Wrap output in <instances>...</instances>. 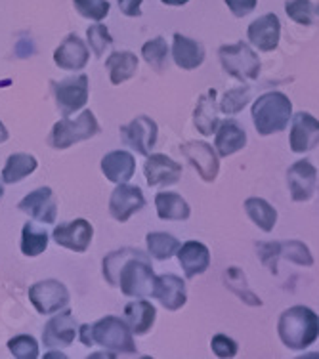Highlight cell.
Instances as JSON below:
<instances>
[{
	"label": "cell",
	"mask_w": 319,
	"mask_h": 359,
	"mask_svg": "<svg viewBox=\"0 0 319 359\" xmlns=\"http://www.w3.org/2000/svg\"><path fill=\"white\" fill-rule=\"evenodd\" d=\"M279 339L291 350H306L319 337V318L306 306H292L281 313L278 323Z\"/></svg>",
	"instance_id": "obj_1"
},
{
	"label": "cell",
	"mask_w": 319,
	"mask_h": 359,
	"mask_svg": "<svg viewBox=\"0 0 319 359\" xmlns=\"http://www.w3.org/2000/svg\"><path fill=\"white\" fill-rule=\"evenodd\" d=\"M291 118L292 104L283 92H268L252 104V123L260 136L285 130Z\"/></svg>",
	"instance_id": "obj_2"
},
{
	"label": "cell",
	"mask_w": 319,
	"mask_h": 359,
	"mask_svg": "<svg viewBox=\"0 0 319 359\" xmlns=\"http://www.w3.org/2000/svg\"><path fill=\"white\" fill-rule=\"evenodd\" d=\"M97 132H100V125H97L96 115L90 109H86L79 117H65L56 123L50 132L48 142L54 149H67L79 142L94 138Z\"/></svg>",
	"instance_id": "obj_3"
},
{
	"label": "cell",
	"mask_w": 319,
	"mask_h": 359,
	"mask_svg": "<svg viewBox=\"0 0 319 359\" xmlns=\"http://www.w3.org/2000/svg\"><path fill=\"white\" fill-rule=\"evenodd\" d=\"M153 283H155V273H153L149 258L147 255H140L126 260L118 273L117 287H121L123 294L126 297L144 298L151 294Z\"/></svg>",
	"instance_id": "obj_4"
},
{
	"label": "cell",
	"mask_w": 319,
	"mask_h": 359,
	"mask_svg": "<svg viewBox=\"0 0 319 359\" xmlns=\"http://www.w3.org/2000/svg\"><path fill=\"white\" fill-rule=\"evenodd\" d=\"M224 71L228 75L236 76L237 81H254L260 75V60L254 50L247 42L226 44L218 50Z\"/></svg>",
	"instance_id": "obj_5"
},
{
	"label": "cell",
	"mask_w": 319,
	"mask_h": 359,
	"mask_svg": "<svg viewBox=\"0 0 319 359\" xmlns=\"http://www.w3.org/2000/svg\"><path fill=\"white\" fill-rule=\"evenodd\" d=\"M132 329L126 321L107 316L92 325L94 342L105 350H113L115 353H136V344L132 339Z\"/></svg>",
	"instance_id": "obj_6"
},
{
	"label": "cell",
	"mask_w": 319,
	"mask_h": 359,
	"mask_svg": "<svg viewBox=\"0 0 319 359\" xmlns=\"http://www.w3.org/2000/svg\"><path fill=\"white\" fill-rule=\"evenodd\" d=\"M29 300L42 316H52L69 304V290L62 281L44 279L29 289Z\"/></svg>",
	"instance_id": "obj_7"
},
{
	"label": "cell",
	"mask_w": 319,
	"mask_h": 359,
	"mask_svg": "<svg viewBox=\"0 0 319 359\" xmlns=\"http://www.w3.org/2000/svg\"><path fill=\"white\" fill-rule=\"evenodd\" d=\"M52 84H54V94H56V104L63 117H69L71 113L84 107V104L88 102L90 86H88L86 75L69 76Z\"/></svg>",
	"instance_id": "obj_8"
},
{
	"label": "cell",
	"mask_w": 319,
	"mask_h": 359,
	"mask_svg": "<svg viewBox=\"0 0 319 359\" xmlns=\"http://www.w3.org/2000/svg\"><path fill=\"white\" fill-rule=\"evenodd\" d=\"M157 136H159L157 123L149 117H144V115L136 117L126 126H121L123 144L132 147L140 155H146V157L153 149V145L157 144Z\"/></svg>",
	"instance_id": "obj_9"
},
{
	"label": "cell",
	"mask_w": 319,
	"mask_h": 359,
	"mask_svg": "<svg viewBox=\"0 0 319 359\" xmlns=\"http://www.w3.org/2000/svg\"><path fill=\"white\" fill-rule=\"evenodd\" d=\"M144 207H146V197H144L140 187L118 184L113 189L111 199H109V212L121 224L130 220V216L140 212Z\"/></svg>",
	"instance_id": "obj_10"
},
{
	"label": "cell",
	"mask_w": 319,
	"mask_h": 359,
	"mask_svg": "<svg viewBox=\"0 0 319 359\" xmlns=\"http://www.w3.org/2000/svg\"><path fill=\"white\" fill-rule=\"evenodd\" d=\"M318 184V168L308 159L297 161L287 170V186L291 191V199L297 203L308 201L315 191Z\"/></svg>",
	"instance_id": "obj_11"
},
{
	"label": "cell",
	"mask_w": 319,
	"mask_h": 359,
	"mask_svg": "<svg viewBox=\"0 0 319 359\" xmlns=\"http://www.w3.org/2000/svg\"><path fill=\"white\" fill-rule=\"evenodd\" d=\"M92 235H94L92 224L83 220V218L67 222V224H60L52 231L54 241L60 247H65V249L73 250V252H84L88 249L92 243Z\"/></svg>",
	"instance_id": "obj_12"
},
{
	"label": "cell",
	"mask_w": 319,
	"mask_h": 359,
	"mask_svg": "<svg viewBox=\"0 0 319 359\" xmlns=\"http://www.w3.org/2000/svg\"><path fill=\"white\" fill-rule=\"evenodd\" d=\"M18 208L23 215H29L33 220H39L42 224H54L56 222L57 203L50 187H39L33 194L23 197Z\"/></svg>",
	"instance_id": "obj_13"
},
{
	"label": "cell",
	"mask_w": 319,
	"mask_h": 359,
	"mask_svg": "<svg viewBox=\"0 0 319 359\" xmlns=\"http://www.w3.org/2000/svg\"><path fill=\"white\" fill-rule=\"evenodd\" d=\"M182 153L205 182H215L220 170V163L212 145H208L207 142H188L182 145Z\"/></svg>",
	"instance_id": "obj_14"
},
{
	"label": "cell",
	"mask_w": 319,
	"mask_h": 359,
	"mask_svg": "<svg viewBox=\"0 0 319 359\" xmlns=\"http://www.w3.org/2000/svg\"><path fill=\"white\" fill-rule=\"evenodd\" d=\"M151 297L155 300H159L161 306L167 308V310H180L182 306L186 304V300H188L186 281L180 279L178 276H172V273H165V276L155 277Z\"/></svg>",
	"instance_id": "obj_15"
},
{
	"label": "cell",
	"mask_w": 319,
	"mask_h": 359,
	"mask_svg": "<svg viewBox=\"0 0 319 359\" xmlns=\"http://www.w3.org/2000/svg\"><path fill=\"white\" fill-rule=\"evenodd\" d=\"M291 149L294 153L312 151L319 144V121L310 113L300 111L291 118Z\"/></svg>",
	"instance_id": "obj_16"
},
{
	"label": "cell",
	"mask_w": 319,
	"mask_h": 359,
	"mask_svg": "<svg viewBox=\"0 0 319 359\" xmlns=\"http://www.w3.org/2000/svg\"><path fill=\"white\" fill-rule=\"evenodd\" d=\"M76 321L73 311L65 310L50 319L44 332H42V342L46 348H65L69 346L76 337Z\"/></svg>",
	"instance_id": "obj_17"
},
{
	"label": "cell",
	"mask_w": 319,
	"mask_h": 359,
	"mask_svg": "<svg viewBox=\"0 0 319 359\" xmlns=\"http://www.w3.org/2000/svg\"><path fill=\"white\" fill-rule=\"evenodd\" d=\"M144 172H146L149 186H174V184H178L182 176V165L163 153H155V155L147 157Z\"/></svg>",
	"instance_id": "obj_18"
},
{
	"label": "cell",
	"mask_w": 319,
	"mask_h": 359,
	"mask_svg": "<svg viewBox=\"0 0 319 359\" xmlns=\"http://www.w3.org/2000/svg\"><path fill=\"white\" fill-rule=\"evenodd\" d=\"M279 35H281V21L276 14H266L249 25L247 36L252 46L260 52H271L278 48Z\"/></svg>",
	"instance_id": "obj_19"
},
{
	"label": "cell",
	"mask_w": 319,
	"mask_h": 359,
	"mask_svg": "<svg viewBox=\"0 0 319 359\" xmlns=\"http://www.w3.org/2000/svg\"><path fill=\"white\" fill-rule=\"evenodd\" d=\"M88 57H90V52L86 48V44L76 35L65 36V41L54 52V63L60 69L65 71L84 69L86 63H88Z\"/></svg>",
	"instance_id": "obj_20"
},
{
	"label": "cell",
	"mask_w": 319,
	"mask_h": 359,
	"mask_svg": "<svg viewBox=\"0 0 319 359\" xmlns=\"http://www.w3.org/2000/svg\"><path fill=\"white\" fill-rule=\"evenodd\" d=\"M178 260L184 269V273L188 279L201 276L210 266V252H208L207 245L199 241H188L180 245L178 249Z\"/></svg>",
	"instance_id": "obj_21"
},
{
	"label": "cell",
	"mask_w": 319,
	"mask_h": 359,
	"mask_svg": "<svg viewBox=\"0 0 319 359\" xmlns=\"http://www.w3.org/2000/svg\"><path fill=\"white\" fill-rule=\"evenodd\" d=\"M247 144V132L245 128L239 126L237 121L228 118L218 125L216 128V138H215V147L220 157H229L233 153L241 151Z\"/></svg>",
	"instance_id": "obj_22"
},
{
	"label": "cell",
	"mask_w": 319,
	"mask_h": 359,
	"mask_svg": "<svg viewBox=\"0 0 319 359\" xmlns=\"http://www.w3.org/2000/svg\"><path fill=\"white\" fill-rule=\"evenodd\" d=\"M102 172L113 184H126L136 172V161L128 151H111L102 159Z\"/></svg>",
	"instance_id": "obj_23"
},
{
	"label": "cell",
	"mask_w": 319,
	"mask_h": 359,
	"mask_svg": "<svg viewBox=\"0 0 319 359\" xmlns=\"http://www.w3.org/2000/svg\"><path fill=\"white\" fill-rule=\"evenodd\" d=\"M172 57L176 65L184 71L197 69L205 62V48L201 42L188 39V36L176 33L172 44Z\"/></svg>",
	"instance_id": "obj_24"
},
{
	"label": "cell",
	"mask_w": 319,
	"mask_h": 359,
	"mask_svg": "<svg viewBox=\"0 0 319 359\" xmlns=\"http://www.w3.org/2000/svg\"><path fill=\"white\" fill-rule=\"evenodd\" d=\"M218 105H216V90L210 88L205 94H201L197 107L194 111V123L197 126V130L201 132L203 136H212L220 125L218 118Z\"/></svg>",
	"instance_id": "obj_25"
},
{
	"label": "cell",
	"mask_w": 319,
	"mask_h": 359,
	"mask_svg": "<svg viewBox=\"0 0 319 359\" xmlns=\"http://www.w3.org/2000/svg\"><path fill=\"white\" fill-rule=\"evenodd\" d=\"M155 316H157V310L147 300H134L125 308L126 323L134 334H146L155 323Z\"/></svg>",
	"instance_id": "obj_26"
},
{
	"label": "cell",
	"mask_w": 319,
	"mask_h": 359,
	"mask_svg": "<svg viewBox=\"0 0 319 359\" xmlns=\"http://www.w3.org/2000/svg\"><path fill=\"white\" fill-rule=\"evenodd\" d=\"M155 207H157V216L161 220H188L191 210L186 199L178 194L170 191H161L155 197Z\"/></svg>",
	"instance_id": "obj_27"
},
{
	"label": "cell",
	"mask_w": 319,
	"mask_h": 359,
	"mask_svg": "<svg viewBox=\"0 0 319 359\" xmlns=\"http://www.w3.org/2000/svg\"><path fill=\"white\" fill-rule=\"evenodd\" d=\"M105 67L109 69L111 83L121 84L136 75V71H138V57L132 52H113L105 60Z\"/></svg>",
	"instance_id": "obj_28"
},
{
	"label": "cell",
	"mask_w": 319,
	"mask_h": 359,
	"mask_svg": "<svg viewBox=\"0 0 319 359\" xmlns=\"http://www.w3.org/2000/svg\"><path fill=\"white\" fill-rule=\"evenodd\" d=\"M245 210L247 215L258 228L270 233L276 228V222H278V210L271 207L270 203L266 199H260V197H249L245 201Z\"/></svg>",
	"instance_id": "obj_29"
},
{
	"label": "cell",
	"mask_w": 319,
	"mask_h": 359,
	"mask_svg": "<svg viewBox=\"0 0 319 359\" xmlns=\"http://www.w3.org/2000/svg\"><path fill=\"white\" fill-rule=\"evenodd\" d=\"M36 159L29 153H14L10 155L2 170V180L4 184H18L23 178H27L29 174H33L36 170Z\"/></svg>",
	"instance_id": "obj_30"
},
{
	"label": "cell",
	"mask_w": 319,
	"mask_h": 359,
	"mask_svg": "<svg viewBox=\"0 0 319 359\" xmlns=\"http://www.w3.org/2000/svg\"><path fill=\"white\" fill-rule=\"evenodd\" d=\"M147 250L155 260H168L170 256L176 255L180 249V241L165 231H153L147 233Z\"/></svg>",
	"instance_id": "obj_31"
},
{
	"label": "cell",
	"mask_w": 319,
	"mask_h": 359,
	"mask_svg": "<svg viewBox=\"0 0 319 359\" xmlns=\"http://www.w3.org/2000/svg\"><path fill=\"white\" fill-rule=\"evenodd\" d=\"M224 279H226V287H228L233 294H237V297L241 298L245 304L262 306V300L249 289L247 277H245V273L241 269L236 268V266H231V268H228V271H226Z\"/></svg>",
	"instance_id": "obj_32"
},
{
	"label": "cell",
	"mask_w": 319,
	"mask_h": 359,
	"mask_svg": "<svg viewBox=\"0 0 319 359\" xmlns=\"http://www.w3.org/2000/svg\"><path fill=\"white\" fill-rule=\"evenodd\" d=\"M48 247V233L35 224H25L21 229V252L25 256H39Z\"/></svg>",
	"instance_id": "obj_33"
},
{
	"label": "cell",
	"mask_w": 319,
	"mask_h": 359,
	"mask_svg": "<svg viewBox=\"0 0 319 359\" xmlns=\"http://www.w3.org/2000/svg\"><path fill=\"white\" fill-rule=\"evenodd\" d=\"M144 255L142 250H134V249H121L115 250V252H109V255L104 258V277L107 283L111 287H117L118 283V273L121 269L125 266V262L132 256H140Z\"/></svg>",
	"instance_id": "obj_34"
},
{
	"label": "cell",
	"mask_w": 319,
	"mask_h": 359,
	"mask_svg": "<svg viewBox=\"0 0 319 359\" xmlns=\"http://www.w3.org/2000/svg\"><path fill=\"white\" fill-rule=\"evenodd\" d=\"M285 12L300 25H312L313 20L319 15V6L313 4L312 0H287Z\"/></svg>",
	"instance_id": "obj_35"
},
{
	"label": "cell",
	"mask_w": 319,
	"mask_h": 359,
	"mask_svg": "<svg viewBox=\"0 0 319 359\" xmlns=\"http://www.w3.org/2000/svg\"><path fill=\"white\" fill-rule=\"evenodd\" d=\"M142 55L155 71H163L168 62V46L163 36H157L153 41H147L142 46Z\"/></svg>",
	"instance_id": "obj_36"
},
{
	"label": "cell",
	"mask_w": 319,
	"mask_h": 359,
	"mask_svg": "<svg viewBox=\"0 0 319 359\" xmlns=\"http://www.w3.org/2000/svg\"><path fill=\"white\" fill-rule=\"evenodd\" d=\"M250 102V88L249 86H237V88L228 90L224 94L220 102V111L226 115H237L245 109V105Z\"/></svg>",
	"instance_id": "obj_37"
},
{
	"label": "cell",
	"mask_w": 319,
	"mask_h": 359,
	"mask_svg": "<svg viewBox=\"0 0 319 359\" xmlns=\"http://www.w3.org/2000/svg\"><path fill=\"white\" fill-rule=\"evenodd\" d=\"M279 258H287L299 266H312L313 258L310 249L302 241H285L279 243Z\"/></svg>",
	"instance_id": "obj_38"
},
{
	"label": "cell",
	"mask_w": 319,
	"mask_h": 359,
	"mask_svg": "<svg viewBox=\"0 0 319 359\" xmlns=\"http://www.w3.org/2000/svg\"><path fill=\"white\" fill-rule=\"evenodd\" d=\"M75 4V10L83 18H88V20L102 21L104 18H107L109 14V8L111 4L107 0H73Z\"/></svg>",
	"instance_id": "obj_39"
},
{
	"label": "cell",
	"mask_w": 319,
	"mask_h": 359,
	"mask_svg": "<svg viewBox=\"0 0 319 359\" xmlns=\"http://www.w3.org/2000/svg\"><path fill=\"white\" fill-rule=\"evenodd\" d=\"M8 350L18 359H36L39 358V344L33 337L20 334L8 342Z\"/></svg>",
	"instance_id": "obj_40"
},
{
	"label": "cell",
	"mask_w": 319,
	"mask_h": 359,
	"mask_svg": "<svg viewBox=\"0 0 319 359\" xmlns=\"http://www.w3.org/2000/svg\"><path fill=\"white\" fill-rule=\"evenodd\" d=\"M86 36H88V44H90L92 52L102 57L105 54V50L109 48L113 44V36L109 35V31L105 25L97 23V25H92L88 31H86Z\"/></svg>",
	"instance_id": "obj_41"
},
{
	"label": "cell",
	"mask_w": 319,
	"mask_h": 359,
	"mask_svg": "<svg viewBox=\"0 0 319 359\" xmlns=\"http://www.w3.org/2000/svg\"><path fill=\"white\" fill-rule=\"evenodd\" d=\"M258 256L266 268L271 273L278 271V258H279V243H258Z\"/></svg>",
	"instance_id": "obj_42"
},
{
	"label": "cell",
	"mask_w": 319,
	"mask_h": 359,
	"mask_svg": "<svg viewBox=\"0 0 319 359\" xmlns=\"http://www.w3.org/2000/svg\"><path fill=\"white\" fill-rule=\"evenodd\" d=\"M210 348L218 358H233L237 353V342L226 334H216L215 339L210 340Z\"/></svg>",
	"instance_id": "obj_43"
},
{
	"label": "cell",
	"mask_w": 319,
	"mask_h": 359,
	"mask_svg": "<svg viewBox=\"0 0 319 359\" xmlns=\"http://www.w3.org/2000/svg\"><path fill=\"white\" fill-rule=\"evenodd\" d=\"M226 4L231 10V14L237 18H245L257 8L258 0H226Z\"/></svg>",
	"instance_id": "obj_44"
},
{
	"label": "cell",
	"mask_w": 319,
	"mask_h": 359,
	"mask_svg": "<svg viewBox=\"0 0 319 359\" xmlns=\"http://www.w3.org/2000/svg\"><path fill=\"white\" fill-rule=\"evenodd\" d=\"M142 2L144 0H118V8L128 18H140L142 15V10H140Z\"/></svg>",
	"instance_id": "obj_45"
},
{
	"label": "cell",
	"mask_w": 319,
	"mask_h": 359,
	"mask_svg": "<svg viewBox=\"0 0 319 359\" xmlns=\"http://www.w3.org/2000/svg\"><path fill=\"white\" fill-rule=\"evenodd\" d=\"M79 337H81V340H83L84 346H92V342H94V337H92L90 325H83V327H81V331H79Z\"/></svg>",
	"instance_id": "obj_46"
},
{
	"label": "cell",
	"mask_w": 319,
	"mask_h": 359,
	"mask_svg": "<svg viewBox=\"0 0 319 359\" xmlns=\"http://www.w3.org/2000/svg\"><path fill=\"white\" fill-rule=\"evenodd\" d=\"M163 4H167V6H184V4H188L189 0H161Z\"/></svg>",
	"instance_id": "obj_47"
},
{
	"label": "cell",
	"mask_w": 319,
	"mask_h": 359,
	"mask_svg": "<svg viewBox=\"0 0 319 359\" xmlns=\"http://www.w3.org/2000/svg\"><path fill=\"white\" fill-rule=\"evenodd\" d=\"M8 138H10V134H8L6 126L0 123V144H4V142H6Z\"/></svg>",
	"instance_id": "obj_48"
},
{
	"label": "cell",
	"mask_w": 319,
	"mask_h": 359,
	"mask_svg": "<svg viewBox=\"0 0 319 359\" xmlns=\"http://www.w3.org/2000/svg\"><path fill=\"white\" fill-rule=\"evenodd\" d=\"M46 358H65V353L52 352V353H46Z\"/></svg>",
	"instance_id": "obj_49"
},
{
	"label": "cell",
	"mask_w": 319,
	"mask_h": 359,
	"mask_svg": "<svg viewBox=\"0 0 319 359\" xmlns=\"http://www.w3.org/2000/svg\"><path fill=\"white\" fill-rule=\"evenodd\" d=\"M2 195H4V186L0 184V199H2Z\"/></svg>",
	"instance_id": "obj_50"
}]
</instances>
